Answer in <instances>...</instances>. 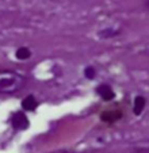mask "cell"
<instances>
[{
    "instance_id": "obj_1",
    "label": "cell",
    "mask_w": 149,
    "mask_h": 153,
    "mask_svg": "<svg viewBox=\"0 0 149 153\" xmlns=\"http://www.w3.org/2000/svg\"><path fill=\"white\" fill-rule=\"evenodd\" d=\"M25 85V77L14 71H0V94H15Z\"/></svg>"
},
{
    "instance_id": "obj_3",
    "label": "cell",
    "mask_w": 149,
    "mask_h": 153,
    "mask_svg": "<svg viewBox=\"0 0 149 153\" xmlns=\"http://www.w3.org/2000/svg\"><path fill=\"white\" fill-rule=\"evenodd\" d=\"M96 92L99 94L104 100H111V99H114V92H112V90L107 84H101V85L96 88Z\"/></svg>"
},
{
    "instance_id": "obj_7",
    "label": "cell",
    "mask_w": 149,
    "mask_h": 153,
    "mask_svg": "<svg viewBox=\"0 0 149 153\" xmlns=\"http://www.w3.org/2000/svg\"><path fill=\"white\" fill-rule=\"evenodd\" d=\"M119 34V30H111V29H107V30H103L101 31V37L102 38H110V37H115V35Z\"/></svg>"
},
{
    "instance_id": "obj_4",
    "label": "cell",
    "mask_w": 149,
    "mask_h": 153,
    "mask_svg": "<svg viewBox=\"0 0 149 153\" xmlns=\"http://www.w3.org/2000/svg\"><path fill=\"white\" fill-rule=\"evenodd\" d=\"M22 107L25 108V110L27 111H33L37 107V100H35V98L33 95H29L26 99H23L22 100Z\"/></svg>"
},
{
    "instance_id": "obj_5",
    "label": "cell",
    "mask_w": 149,
    "mask_h": 153,
    "mask_svg": "<svg viewBox=\"0 0 149 153\" xmlns=\"http://www.w3.org/2000/svg\"><path fill=\"white\" fill-rule=\"evenodd\" d=\"M144 107H145V98H142V96H137V98L134 99V108H133V111H134L136 115H140V114L142 113Z\"/></svg>"
},
{
    "instance_id": "obj_6",
    "label": "cell",
    "mask_w": 149,
    "mask_h": 153,
    "mask_svg": "<svg viewBox=\"0 0 149 153\" xmlns=\"http://www.w3.org/2000/svg\"><path fill=\"white\" fill-rule=\"evenodd\" d=\"M31 57V52L27 48H19L16 50V58L18 60H27Z\"/></svg>"
},
{
    "instance_id": "obj_10",
    "label": "cell",
    "mask_w": 149,
    "mask_h": 153,
    "mask_svg": "<svg viewBox=\"0 0 149 153\" xmlns=\"http://www.w3.org/2000/svg\"><path fill=\"white\" fill-rule=\"evenodd\" d=\"M146 6H148V7H149V0H148V3H146Z\"/></svg>"
},
{
    "instance_id": "obj_8",
    "label": "cell",
    "mask_w": 149,
    "mask_h": 153,
    "mask_svg": "<svg viewBox=\"0 0 149 153\" xmlns=\"http://www.w3.org/2000/svg\"><path fill=\"white\" fill-rule=\"evenodd\" d=\"M84 75H86L87 79H94L95 77V69L92 67L86 68V71H84Z\"/></svg>"
},
{
    "instance_id": "obj_2",
    "label": "cell",
    "mask_w": 149,
    "mask_h": 153,
    "mask_svg": "<svg viewBox=\"0 0 149 153\" xmlns=\"http://www.w3.org/2000/svg\"><path fill=\"white\" fill-rule=\"evenodd\" d=\"M12 126L16 130H25L29 127V119L23 113H16L12 117Z\"/></svg>"
},
{
    "instance_id": "obj_9",
    "label": "cell",
    "mask_w": 149,
    "mask_h": 153,
    "mask_svg": "<svg viewBox=\"0 0 149 153\" xmlns=\"http://www.w3.org/2000/svg\"><path fill=\"white\" fill-rule=\"evenodd\" d=\"M53 153H73V152H68V150H60V152H53Z\"/></svg>"
}]
</instances>
